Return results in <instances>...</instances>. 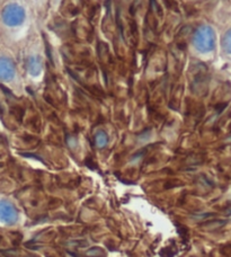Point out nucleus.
<instances>
[{"instance_id": "nucleus-1", "label": "nucleus", "mask_w": 231, "mask_h": 257, "mask_svg": "<svg viewBox=\"0 0 231 257\" xmlns=\"http://www.w3.org/2000/svg\"><path fill=\"white\" fill-rule=\"evenodd\" d=\"M193 43L201 52L212 51L215 44V35L210 26H201L193 38Z\"/></svg>"}, {"instance_id": "nucleus-2", "label": "nucleus", "mask_w": 231, "mask_h": 257, "mask_svg": "<svg viewBox=\"0 0 231 257\" xmlns=\"http://www.w3.org/2000/svg\"><path fill=\"white\" fill-rule=\"evenodd\" d=\"M25 18V12L18 5H8L3 12V20L9 26H16L23 23Z\"/></svg>"}, {"instance_id": "nucleus-3", "label": "nucleus", "mask_w": 231, "mask_h": 257, "mask_svg": "<svg viewBox=\"0 0 231 257\" xmlns=\"http://www.w3.org/2000/svg\"><path fill=\"white\" fill-rule=\"evenodd\" d=\"M18 219L15 206L8 201H0V221L7 224H14Z\"/></svg>"}, {"instance_id": "nucleus-4", "label": "nucleus", "mask_w": 231, "mask_h": 257, "mask_svg": "<svg viewBox=\"0 0 231 257\" xmlns=\"http://www.w3.org/2000/svg\"><path fill=\"white\" fill-rule=\"evenodd\" d=\"M15 75V66L7 58H0V80H11Z\"/></svg>"}, {"instance_id": "nucleus-5", "label": "nucleus", "mask_w": 231, "mask_h": 257, "mask_svg": "<svg viewBox=\"0 0 231 257\" xmlns=\"http://www.w3.org/2000/svg\"><path fill=\"white\" fill-rule=\"evenodd\" d=\"M107 141H108V138H107V136H106V133L103 131H99L95 136L96 146L99 147V148H104V147L107 145Z\"/></svg>"}, {"instance_id": "nucleus-6", "label": "nucleus", "mask_w": 231, "mask_h": 257, "mask_svg": "<svg viewBox=\"0 0 231 257\" xmlns=\"http://www.w3.org/2000/svg\"><path fill=\"white\" fill-rule=\"evenodd\" d=\"M222 47L225 52L231 54V30L224 34L222 39Z\"/></svg>"}, {"instance_id": "nucleus-7", "label": "nucleus", "mask_w": 231, "mask_h": 257, "mask_svg": "<svg viewBox=\"0 0 231 257\" xmlns=\"http://www.w3.org/2000/svg\"><path fill=\"white\" fill-rule=\"evenodd\" d=\"M86 255L89 257H101L105 255V251L101 248H98V247H94V248H91L87 251Z\"/></svg>"}, {"instance_id": "nucleus-8", "label": "nucleus", "mask_w": 231, "mask_h": 257, "mask_svg": "<svg viewBox=\"0 0 231 257\" xmlns=\"http://www.w3.org/2000/svg\"><path fill=\"white\" fill-rule=\"evenodd\" d=\"M227 211H228V212H227V213H229V214H231V208H230V209H228V210H227Z\"/></svg>"}]
</instances>
